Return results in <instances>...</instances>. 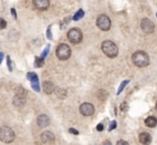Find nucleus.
Segmentation results:
<instances>
[{"label":"nucleus","instance_id":"4468645a","mask_svg":"<svg viewBox=\"0 0 157 145\" xmlns=\"http://www.w3.org/2000/svg\"><path fill=\"white\" fill-rule=\"evenodd\" d=\"M43 90L45 94L51 95V94H53L55 92V85L50 81H46V82L43 83Z\"/></svg>","mask_w":157,"mask_h":145},{"label":"nucleus","instance_id":"f8f14e48","mask_svg":"<svg viewBox=\"0 0 157 145\" xmlns=\"http://www.w3.org/2000/svg\"><path fill=\"white\" fill-rule=\"evenodd\" d=\"M37 123H38V125L40 127L45 128V127H47L49 125H50V118H49L47 115L42 114V115H40V116L37 118Z\"/></svg>","mask_w":157,"mask_h":145},{"label":"nucleus","instance_id":"4be33fe9","mask_svg":"<svg viewBox=\"0 0 157 145\" xmlns=\"http://www.w3.org/2000/svg\"><path fill=\"white\" fill-rule=\"evenodd\" d=\"M6 63H8V67H9V70H10V71H12V63H11V58H10V56L6 57Z\"/></svg>","mask_w":157,"mask_h":145},{"label":"nucleus","instance_id":"39448f33","mask_svg":"<svg viewBox=\"0 0 157 145\" xmlns=\"http://www.w3.org/2000/svg\"><path fill=\"white\" fill-rule=\"evenodd\" d=\"M96 24H97L98 28L103 30V31H107L111 28V21L109 18V16L106 15V14H100L98 16Z\"/></svg>","mask_w":157,"mask_h":145},{"label":"nucleus","instance_id":"f03ea898","mask_svg":"<svg viewBox=\"0 0 157 145\" xmlns=\"http://www.w3.org/2000/svg\"><path fill=\"white\" fill-rule=\"evenodd\" d=\"M101 48H102V52H103L108 57L110 58H114V57L117 56L118 54V48H117V45L114 43V42L110 41V40H107L104 41L101 45Z\"/></svg>","mask_w":157,"mask_h":145},{"label":"nucleus","instance_id":"dca6fc26","mask_svg":"<svg viewBox=\"0 0 157 145\" xmlns=\"http://www.w3.org/2000/svg\"><path fill=\"white\" fill-rule=\"evenodd\" d=\"M157 124V119L156 117L154 116H148L146 119H145V125L148 127H150V128H154L155 126H156Z\"/></svg>","mask_w":157,"mask_h":145},{"label":"nucleus","instance_id":"7c9ffc66","mask_svg":"<svg viewBox=\"0 0 157 145\" xmlns=\"http://www.w3.org/2000/svg\"><path fill=\"white\" fill-rule=\"evenodd\" d=\"M103 145H112V144H111V143L109 142V141H107V142H104V143H103Z\"/></svg>","mask_w":157,"mask_h":145},{"label":"nucleus","instance_id":"c756f323","mask_svg":"<svg viewBox=\"0 0 157 145\" xmlns=\"http://www.w3.org/2000/svg\"><path fill=\"white\" fill-rule=\"evenodd\" d=\"M2 58H3V53H0V63L2 61Z\"/></svg>","mask_w":157,"mask_h":145},{"label":"nucleus","instance_id":"f3484780","mask_svg":"<svg viewBox=\"0 0 157 145\" xmlns=\"http://www.w3.org/2000/svg\"><path fill=\"white\" fill-rule=\"evenodd\" d=\"M55 89H56V88H55ZM56 95H57V97H58V98H61V99H64V98L66 97L67 92H66V90H65V89H63V88H57L56 89Z\"/></svg>","mask_w":157,"mask_h":145},{"label":"nucleus","instance_id":"cd10ccee","mask_svg":"<svg viewBox=\"0 0 157 145\" xmlns=\"http://www.w3.org/2000/svg\"><path fill=\"white\" fill-rule=\"evenodd\" d=\"M121 110H122V111L127 110V105H126V103H123L122 105H121Z\"/></svg>","mask_w":157,"mask_h":145},{"label":"nucleus","instance_id":"20e7f679","mask_svg":"<svg viewBox=\"0 0 157 145\" xmlns=\"http://www.w3.org/2000/svg\"><path fill=\"white\" fill-rule=\"evenodd\" d=\"M56 56L60 60L69 59L71 56V48L67 44H59L56 48Z\"/></svg>","mask_w":157,"mask_h":145},{"label":"nucleus","instance_id":"ddd939ff","mask_svg":"<svg viewBox=\"0 0 157 145\" xmlns=\"http://www.w3.org/2000/svg\"><path fill=\"white\" fill-rule=\"evenodd\" d=\"M139 141H140V143H142V144H144V145L151 144V142H152L151 134H148V132L140 133V136H139Z\"/></svg>","mask_w":157,"mask_h":145},{"label":"nucleus","instance_id":"423d86ee","mask_svg":"<svg viewBox=\"0 0 157 145\" xmlns=\"http://www.w3.org/2000/svg\"><path fill=\"white\" fill-rule=\"evenodd\" d=\"M83 39V33L80 29L72 28L68 31V40L73 44H78Z\"/></svg>","mask_w":157,"mask_h":145},{"label":"nucleus","instance_id":"f257e3e1","mask_svg":"<svg viewBox=\"0 0 157 145\" xmlns=\"http://www.w3.org/2000/svg\"><path fill=\"white\" fill-rule=\"evenodd\" d=\"M132 63H135L136 66L139 67V68H142V67H146L148 66L150 63V57L143 50H138L131 57Z\"/></svg>","mask_w":157,"mask_h":145},{"label":"nucleus","instance_id":"393cba45","mask_svg":"<svg viewBox=\"0 0 157 145\" xmlns=\"http://www.w3.org/2000/svg\"><path fill=\"white\" fill-rule=\"evenodd\" d=\"M69 132L70 133H73V134H78V130L74 129V128H70Z\"/></svg>","mask_w":157,"mask_h":145},{"label":"nucleus","instance_id":"9d476101","mask_svg":"<svg viewBox=\"0 0 157 145\" xmlns=\"http://www.w3.org/2000/svg\"><path fill=\"white\" fill-rule=\"evenodd\" d=\"M32 4L36 9L44 11L50 6V0H32Z\"/></svg>","mask_w":157,"mask_h":145},{"label":"nucleus","instance_id":"aec40b11","mask_svg":"<svg viewBox=\"0 0 157 145\" xmlns=\"http://www.w3.org/2000/svg\"><path fill=\"white\" fill-rule=\"evenodd\" d=\"M129 83V81L128 80H126V81H124V82L121 84V86H119V88H118V90H117V94H121V92H122L123 89H124V87H125L127 84Z\"/></svg>","mask_w":157,"mask_h":145},{"label":"nucleus","instance_id":"bb28decb","mask_svg":"<svg viewBox=\"0 0 157 145\" xmlns=\"http://www.w3.org/2000/svg\"><path fill=\"white\" fill-rule=\"evenodd\" d=\"M11 13L13 14L14 18H16V17H17V15H16V12H15V9H14V8H12V9H11Z\"/></svg>","mask_w":157,"mask_h":145},{"label":"nucleus","instance_id":"6ab92c4d","mask_svg":"<svg viewBox=\"0 0 157 145\" xmlns=\"http://www.w3.org/2000/svg\"><path fill=\"white\" fill-rule=\"evenodd\" d=\"M43 63H44V58H42V57H36V63H35L36 67H42Z\"/></svg>","mask_w":157,"mask_h":145},{"label":"nucleus","instance_id":"0eeeda50","mask_svg":"<svg viewBox=\"0 0 157 145\" xmlns=\"http://www.w3.org/2000/svg\"><path fill=\"white\" fill-rule=\"evenodd\" d=\"M80 113L83 116H91L95 113V107L91 103L88 102H84L80 105Z\"/></svg>","mask_w":157,"mask_h":145},{"label":"nucleus","instance_id":"a211bd4d","mask_svg":"<svg viewBox=\"0 0 157 145\" xmlns=\"http://www.w3.org/2000/svg\"><path fill=\"white\" fill-rule=\"evenodd\" d=\"M83 16H84V11H83L82 9H80L78 12L74 14V16H73V19H74V21H78V19L82 18Z\"/></svg>","mask_w":157,"mask_h":145},{"label":"nucleus","instance_id":"b1692460","mask_svg":"<svg viewBox=\"0 0 157 145\" xmlns=\"http://www.w3.org/2000/svg\"><path fill=\"white\" fill-rule=\"evenodd\" d=\"M116 145H129V144H128V142H126L124 140H119L118 142L116 143Z\"/></svg>","mask_w":157,"mask_h":145},{"label":"nucleus","instance_id":"2eb2a0df","mask_svg":"<svg viewBox=\"0 0 157 145\" xmlns=\"http://www.w3.org/2000/svg\"><path fill=\"white\" fill-rule=\"evenodd\" d=\"M13 102H14V104H15L16 107H22V105H24L26 102L25 96L22 95V94H16V96L14 97Z\"/></svg>","mask_w":157,"mask_h":145},{"label":"nucleus","instance_id":"a878e982","mask_svg":"<svg viewBox=\"0 0 157 145\" xmlns=\"http://www.w3.org/2000/svg\"><path fill=\"white\" fill-rule=\"evenodd\" d=\"M97 130L98 131H102V130H103V125H102V124H99L97 126Z\"/></svg>","mask_w":157,"mask_h":145},{"label":"nucleus","instance_id":"6e6552de","mask_svg":"<svg viewBox=\"0 0 157 145\" xmlns=\"http://www.w3.org/2000/svg\"><path fill=\"white\" fill-rule=\"evenodd\" d=\"M154 23L152 22L151 19L148 18H143L141 21V29L146 33V35H150L152 32L154 31Z\"/></svg>","mask_w":157,"mask_h":145},{"label":"nucleus","instance_id":"412c9836","mask_svg":"<svg viewBox=\"0 0 157 145\" xmlns=\"http://www.w3.org/2000/svg\"><path fill=\"white\" fill-rule=\"evenodd\" d=\"M6 27V22L3 18L0 17V30H1V29H4Z\"/></svg>","mask_w":157,"mask_h":145},{"label":"nucleus","instance_id":"c85d7f7f","mask_svg":"<svg viewBox=\"0 0 157 145\" xmlns=\"http://www.w3.org/2000/svg\"><path fill=\"white\" fill-rule=\"evenodd\" d=\"M47 38L52 39V36H51V27H49V29H47Z\"/></svg>","mask_w":157,"mask_h":145},{"label":"nucleus","instance_id":"7ed1b4c3","mask_svg":"<svg viewBox=\"0 0 157 145\" xmlns=\"http://www.w3.org/2000/svg\"><path fill=\"white\" fill-rule=\"evenodd\" d=\"M15 139V133L10 127L2 126L0 127V141L3 143H11Z\"/></svg>","mask_w":157,"mask_h":145},{"label":"nucleus","instance_id":"1a4fd4ad","mask_svg":"<svg viewBox=\"0 0 157 145\" xmlns=\"http://www.w3.org/2000/svg\"><path fill=\"white\" fill-rule=\"evenodd\" d=\"M27 79L31 82V86L32 88L35 89V90H37V92H39L40 90V87H39V80H38V75L36 74V73L34 72H29L27 73Z\"/></svg>","mask_w":157,"mask_h":145},{"label":"nucleus","instance_id":"5701e85b","mask_svg":"<svg viewBox=\"0 0 157 145\" xmlns=\"http://www.w3.org/2000/svg\"><path fill=\"white\" fill-rule=\"evenodd\" d=\"M115 127H116V122H115V120H113V122L111 123L110 127H109V130H110V131H112V130H113Z\"/></svg>","mask_w":157,"mask_h":145},{"label":"nucleus","instance_id":"9b49d317","mask_svg":"<svg viewBox=\"0 0 157 145\" xmlns=\"http://www.w3.org/2000/svg\"><path fill=\"white\" fill-rule=\"evenodd\" d=\"M41 140H42V142L45 143V144H52V143L55 141V136H54L53 132H51V131H44V132L41 134Z\"/></svg>","mask_w":157,"mask_h":145}]
</instances>
